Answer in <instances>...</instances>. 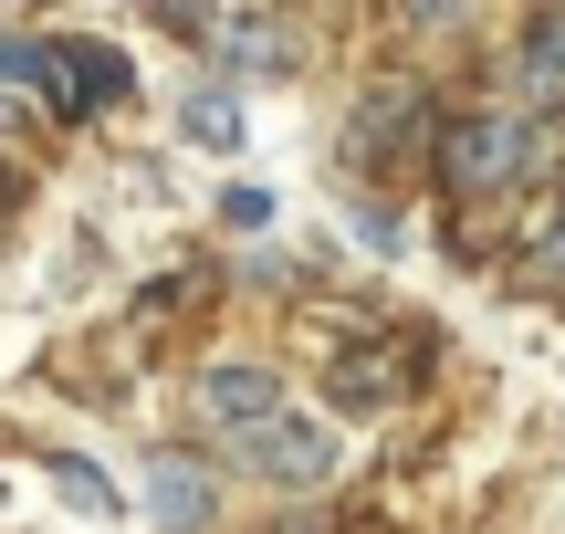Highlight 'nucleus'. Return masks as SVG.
I'll use <instances>...</instances> for the list:
<instances>
[{"label": "nucleus", "instance_id": "obj_6", "mask_svg": "<svg viewBox=\"0 0 565 534\" xmlns=\"http://www.w3.org/2000/svg\"><path fill=\"white\" fill-rule=\"evenodd\" d=\"M147 514H158V534H210L221 493H210V472L189 451H158V461H147Z\"/></svg>", "mask_w": 565, "mask_h": 534}, {"label": "nucleus", "instance_id": "obj_13", "mask_svg": "<svg viewBox=\"0 0 565 534\" xmlns=\"http://www.w3.org/2000/svg\"><path fill=\"white\" fill-rule=\"evenodd\" d=\"M11 200H21V179H11V168H0V210H11Z\"/></svg>", "mask_w": 565, "mask_h": 534}, {"label": "nucleus", "instance_id": "obj_4", "mask_svg": "<svg viewBox=\"0 0 565 534\" xmlns=\"http://www.w3.org/2000/svg\"><path fill=\"white\" fill-rule=\"evenodd\" d=\"M231 461L263 472V482H324V472H335V430L303 419V409H282V419H263L252 440H231Z\"/></svg>", "mask_w": 565, "mask_h": 534}, {"label": "nucleus", "instance_id": "obj_10", "mask_svg": "<svg viewBox=\"0 0 565 534\" xmlns=\"http://www.w3.org/2000/svg\"><path fill=\"white\" fill-rule=\"evenodd\" d=\"M189 137H200V147H242V105H231V95H200V105H189Z\"/></svg>", "mask_w": 565, "mask_h": 534}, {"label": "nucleus", "instance_id": "obj_11", "mask_svg": "<svg viewBox=\"0 0 565 534\" xmlns=\"http://www.w3.org/2000/svg\"><path fill=\"white\" fill-rule=\"evenodd\" d=\"M53 482H63V503H84V514H116V493H105L95 461H53Z\"/></svg>", "mask_w": 565, "mask_h": 534}, {"label": "nucleus", "instance_id": "obj_2", "mask_svg": "<svg viewBox=\"0 0 565 534\" xmlns=\"http://www.w3.org/2000/svg\"><path fill=\"white\" fill-rule=\"evenodd\" d=\"M189 409H200V430L252 440L263 419H282V377H273V367H252V356H221V367L189 388Z\"/></svg>", "mask_w": 565, "mask_h": 534}, {"label": "nucleus", "instance_id": "obj_8", "mask_svg": "<svg viewBox=\"0 0 565 534\" xmlns=\"http://www.w3.org/2000/svg\"><path fill=\"white\" fill-rule=\"evenodd\" d=\"M524 84L565 105V11H534L524 21Z\"/></svg>", "mask_w": 565, "mask_h": 534}, {"label": "nucleus", "instance_id": "obj_1", "mask_svg": "<svg viewBox=\"0 0 565 534\" xmlns=\"http://www.w3.org/2000/svg\"><path fill=\"white\" fill-rule=\"evenodd\" d=\"M440 179H450V200H492V189H513V179H524V116H503V105L450 116L440 126Z\"/></svg>", "mask_w": 565, "mask_h": 534}, {"label": "nucleus", "instance_id": "obj_3", "mask_svg": "<svg viewBox=\"0 0 565 534\" xmlns=\"http://www.w3.org/2000/svg\"><path fill=\"white\" fill-rule=\"evenodd\" d=\"M42 105H53V116H105V105H126V53H105V42H42Z\"/></svg>", "mask_w": 565, "mask_h": 534}, {"label": "nucleus", "instance_id": "obj_9", "mask_svg": "<svg viewBox=\"0 0 565 534\" xmlns=\"http://www.w3.org/2000/svg\"><path fill=\"white\" fill-rule=\"evenodd\" d=\"M513 284H534V293H565V210H555L545 231H534V252L513 263Z\"/></svg>", "mask_w": 565, "mask_h": 534}, {"label": "nucleus", "instance_id": "obj_12", "mask_svg": "<svg viewBox=\"0 0 565 534\" xmlns=\"http://www.w3.org/2000/svg\"><path fill=\"white\" fill-rule=\"evenodd\" d=\"M221 221H231V231H273V200H263V189H231Z\"/></svg>", "mask_w": 565, "mask_h": 534}, {"label": "nucleus", "instance_id": "obj_5", "mask_svg": "<svg viewBox=\"0 0 565 534\" xmlns=\"http://www.w3.org/2000/svg\"><path fill=\"white\" fill-rule=\"evenodd\" d=\"M179 32H189V42H221V63H231L242 84L294 63V32H282L273 11H179Z\"/></svg>", "mask_w": 565, "mask_h": 534}, {"label": "nucleus", "instance_id": "obj_7", "mask_svg": "<svg viewBox=\"0 0 565 534\" xmlns=\"http://www.w3.org/2000/svg\"><path fill=\"white\" fill-rule=\"evenodd\" d=\"M408 367H419L408 346H345L324 388H335V409H387V398L408 388Z\"/></svg>", "mask_w": 565, "mask_h": 534}]
</instances>
